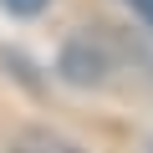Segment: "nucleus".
I'll use <instances>...</instances> for the list:
<instances>
[{
  "instance_id": "f257e3e1",
  "label": "nucleus",
  "mask_w": 153,
  "mask_h": 153,
  "mask_svg": "<svg viewBox=\"0 0 153 153\" xmlns=\"http://www.w3.org/2000/svg\"><path fill=\"white\" fill-rule=\"evenodd\" d=\"M16 153H82V148L66 143V138H51V133H26Z\"/></svg>"
},
{
  "instance_id": "f03ea898",
  "label": "nucleus",
  "mask_w": 153,
  "mask_h": 153,
  "mask_svg": "<svg viewBox=\"0 0 153 153\" xmlns=\"http://www.w3.org/2000/svg\"><path fill=\"white\" fill-rule=\"evenodd\" d=\"M0 5H5L10 16H41V10L51 5V0H0Z\"/></svg>"
},
{
  "instance_id": "7ed1b4c3",
  "label": "nucleus",
  "mask_w": 153,
  "mask_h": 153,
  "mask_svg": "<svg viewBox=\"0 0 153 153\" xmlns=\"http://www.w3.org/2000/svg\"><path fill=\"white\" fill-rule=\"evenodd\" d=\"M123 5H128V10H133V16H138V21L153 31V0H123Z\"/></svg>"
}]
</instances>
